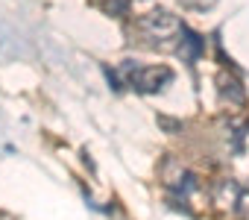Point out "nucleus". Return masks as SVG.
Here are the masks:
<instances>
[{"label": "nucleus", "mask_w": 249, "mask_h": 220, "mask_svg": "<svg viewBox=\"0 0 249 220\" xmlns=\"http://www.w3.org/2000/svg\"><path fill=\"white\" fill-rule=\"evenodd\" d=\"M202 53H205V41H202V36H196L194 30L185 27L182 41H179V47H176V56H182V62H188V65H196Z\"/></svg>", "instance_id": "5"}, {"label": "nucleus", "mask_w": 249, "mask_h": 220, "mask_svg": "<svg viewBox=\"0 0 249 220\" xmlns=\"http://www.w3.org/2000/svg\"><path fill=\"white\" fill-rule=\"evenodd\" d=\"M217 94L229 106H243L246 103V88L240 85V79L234 73H226V71L217 76Z\"/></svg>", "instance_id": "4"}, {"label": "nucleus", "mask_w": 249, "mask_h": 220, "mask_svg": "<svg viewBox=\"0 0 249 220\" xmlns=\"http://www.w3.org/2000/svg\"><path fill=\"white\" fill-rule=\"evenodd\" d=\"M214 3H217V0H182V6L185 9H194V12H208Z\"/></svg>", "instance_id": "7"}, {"label": "nucleus", "mask_w": 249, "mask_h": 220, "mask_svg": "<svg viewBox=\"0 0 249 220\" xmlns=\"http://www.w3.org/2000/svg\"><path fill=\"white\" fill-rule=\"evenodd\" d=\"M214 202L234 220H249V188L237 179H220L214 185Z\"/></svg>", "instance_id": "3"}, {"label": "nucleus", "mask_w": 249, "mask_h": 220, "mask_svg": "<svg viewBox=\"0 0 249 220\" xmlns=\"http://www.w3.org/2000/svg\"><path fill=\"white\" fill-rule=\"evenodd\" d=\"M94 3H97L100 9H106L108 15H126V9H129L126 0H94Z\"/></svg>", "instance_id": "6"}, {"label": "nucleus", "mask_w": 249, "mask_h": 220, "mask_svg": "<svg viewBox=\"0 0 249 220\" xmlns=\"http://www.w3.org/2000/svg\"><path fill=\"white\" fill-rule=\"evenodd\" d=\"M120 76L129 88H135L138 94H159L173 82V68L167 65H138L132 59L120 62Z\"/></svg>", "instance_id": "2"}, {"label": "nucleus", "mask_w": 249, "mask_h": 220, "mask_svg": "<svg viewBox=\"0 0 249 220\" xmlns=\"http://www.w3.org/2000/svg\"><path fill=\"white\" fill-rule=\"evenodd\" d=\"M138 33L144 36V41L150 47L176 53V47L182 41V33H185V24L176 15H170L167 9H153V12L138 18Z\"/></svg>", "instance_id": "1"}]
</instances>
